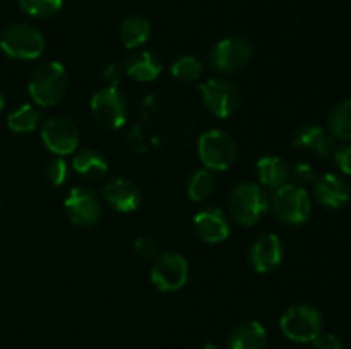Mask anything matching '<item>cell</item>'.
Segmentation results:
<instances>
[{
	"label": "cell",
	"mask_w": 351,
	"mask_h": 349,
	"mask_svg": "<svg viewBox=\"0 0 351 349\" xmlns=\"http://www.w3.org/2000/svg\"><path fill=\"white\" fill-rule=\"evenodd\" d=\"M269 209V194L257 181H240L228 195L230 216L242 226H254L261 222Z\"/></svg>",
	"instance_id": "6da1fadb"
},
{
	"label": "cell",
	"mask_w": 351,
	"mask_h": 349,
	"mask_svg": "<svg viewBox=\"0 0 351 349\" xmlns=\"http://www.w3.org/2000/svg\"><path fill=\"white\" fill-rule=\"evenodd\" d=\"M69 75L60 62H45L34 68L27 82V91L36 106L50 108L58 105L67 92Z\"/></svg>",
	"instance_id": "7a4b0ae2"
},
{
	"label": "cell",
	"mask_w": 351,
	"mask_h": 349,
	"mask_svg": "<svg viewBox=\"0 0 351 349\" xmlns=\"http://www.w3.org/2000/svg\"><path fill=\"white\" fill-rule=\"evenodd\" d=\"M254 57L252 41L242 34H233L219 40L208 55L213 70L223 75L237 74L250 64Z\"/></svg>",
	"instance_id": "3957f363"
},
{
	"label": "cell",
	"mask_w": 351,
	"mask_h": 349,
	"mask_svg": "<svg viewBox=\"0 0 351 349\" xmlns=\"http://www.w3.org/2000/svg\"><path fill=\"white\" fill-rule=\"evenodd\" d=\"M47 47L43 33L29 24H10L0 33V48L16 60H36Z\"/></svg>",
	"instance_id": "277c9868"
},
{
	"label": "cell",
	"mask_w": 351,
	"mask_h": 349,
	"mask_svg": "<svg viewBox=\"0 0 351 349\" xmlns=\"http://www.w3.org/2000/svg\"><path fill=\"white\" fill-rule=\"evenodd\" d=\"M271 211L285 224H304L312 214L311 195L304 187H298V185L288 181L283 187L273 190Z\"/></svg>",
	"instance_id": "5b68a950"
},
{
	"label": "cell",
	"mask_w": 351,
	"mask_h": 349,
	"mask_svg": "<svg viewBox=\"0 0 351 349\" xmlns=\"http://www.w3.org/2000/svg\"><path fill=\"white\" fill-rule=\"evenodd\" d=\"M197 156L206 170L226 171L237 159V144L223 129H209L199 137Z\"/></svg>",
	"instance_id": "8992f818"
},
{
	"label": "cell",
	"mask_w": 351,
	"mask_h": 349,
	"mask_svg": "<svg viewBox=\"0 0 351 349\" xmlns=\"http://www.w3.org/2000/svg\"><path fill=\"white\" fill-rule=\"evenodd\" d=\"M280 328L290 341L312 342L322 331V315L311 305H291L281 315Z\"/></svg>",
	"instance_id": "52a82bcc"
},
{
	"label": "cell",
	"mask_w": 351,
	"mask_h": 349,
	"mask_svg": "<svg viewBox=\"0 0 351 349\" xmlns=\"http://www.w3.org/2000/svg\"><path fill=\"white\" fill-rule=\"evenodd\" d=\"M201 99L209 113L218 118H228L240 105V91L230 79L213 77L199 86Z\"/></svg>",
	"instance_id": "ba28073f"
},
{
	"label": "cell",
	"mask_w": 351,
	"mask_h": 349,
	"mask_svg": "<svg viewBox=\"0 0 351 349\" xmlns=\"http://www.w3.org/2000/svg\"><path fill=\"white\" fill-rule=\"evenodd\" d=\"M189 281V262L182 253L163 252L151 267V283L163 293H175Z\"/></svg>",
	"instance_id": "9c48e42d"
},
{
	"label": "cell",
	"mask_w": 351,
	"mask_h": 349,
	"mask_svg": "<svg viewBox=\"0 0 351 349\" xmlns=\"http://www.w3.org/2000/svg\"><path fill=\"white\" fill-rule=\"evenodd\" d=\"M91 113L96 122L110 130H117L125 125L129 116L127 99L119 89L103 88L91 98Z\"/></svg>",
	"instance_id": "30bf717a"
},
{
	"label": "cell",
	"mask_w": 351,
	"mask_h": 349,
	"mask_svg": "<svg viewBox=\"0 0 351 349\" xmlns=\"http://www.w3.org/2000/svg\"><path fill=\"white\" fill-rule=\"evenodd\" d=\"M41 140L50 153L58 157L69 156L77 151L81 135L79 129L67 116H50L41 125Z\"/></svg>",
	"instance_id": "8fae6325"
},
{
	"label": "cell",
	"mask_w": 351,
	"mask_h": 349,
	"mask_svg": "<svg viewBox=\"0 0 351 349\" xmlns=\"http://www.w3.org/2000/svg\"><path fill=\"white\" fill-rule=\"evenodd\" d=\"M64 207L67 211L69 221L75 226H82V228L95 226L103 212L101 201L88 187L71 188L64 201Z\"/></svg>",
	"instance_id": "7c38bea8"
},
{
	"label": "cell",
	"mask_w": 351,
	"mask_h": 349,
	"mask_svg": "<svg viewBox=\"0 0 351 349\" xmlns=\"http://www.w3.org/2000/svg\"><path fill=\"white\" fill-rule=\"evenodd\" d=\"M283 255L285 248L280 236L274 233H266L261 235L250 246L249 262L257 274H269L281 266Z\"/></svg>",
	"instance_id": "4fadbf2b"
},
{
	"label": "cell",
	"mask_w": 351,
	"mask_h": 349,
	"mask_svg": "<svg viewBox=\"0 0 351 349\" xmlns=\"http://www.w3.org/2000/svg\"><path fill=\"white\" fill-rule=\"evenodd\" d=\"M297 149L305 151V153L315 154L319 157H332L336 147L339 146L338 139L331 135L328 129L315 123H307L302 125L291 139Z\"/></svg>",
	"instance_id": "5bb4252c"
},
{
	"label": "cell",
	"mask_w": 351,
	"mask_h": 349,
	"mask_svg": "<svg viewBox=\"0 0 351 349\" xmlns=\"http://www.w3.org/2000/svg\"><path fill=\"white\" fill-rule=\"evenodd\" d=\"M194 228L199 238L209 245L225 242L232 233L228 214L219 207H204L194 218Z\"/></svg>",
	"instance_id": "9a60e30c"
},
{
	"label": "cell",
	"mask_w": 351,
	"mask_h": 349,
	"mask_svg": "<svg viewBox=\"0 0 351 349\" xmlns=\"http://www.w3.org/2000/svg\"><path fill=\"white\" fill-rule=\"evenodd\" d=\"M103 198L113 211L129 214L141 205V190L129 178H110L103 185Z\"/></svg>",
	"instance_id": "2e32d148"
},
{
	"label": "cell",
	"mask_w": 351,
	"mask_h": 349,
	"mask_svg": "<svg viewBox=\"0 0 351 349\" xmlns=\"http://www.w3.org/2000/svg\"><path fill=\"white\" fill-rule=\"evenodd\" d=\"M314 195L321 205L328 209H339L350 201V187L345 178L335 173H324L315 178Z\"/></svg>",
	"instance_id": "e0dca14e"
},
{
	"label": "cell",
	"mask_w": 351,
	"mask_h": 349,
	"mask_svg": "<svg viewBox=\"0 0 351 349\" xmlns=\"http://www.w3.org/2000/svg\"><path fill=\"white\" fill-rule=\"evenodd\" d=\"M256 170L261 185L264 188L276 190V188L283 187L290 181V164L287 163V159L276 156V154H267V156L259 157Z\"/></svg>",
	"instance_id": "ac0fdd59"
},
{
	"label": "cell",
	"mask_w": 351,
	"mask_h": 349,
	"mask_svg": "<svg viewBox=\"0 0 351 349\" xmlns=\"http://www.w3.org/2000/svg\"><path fill=\"white\" fill-rule=\"evenodd\" d=\"M123 70L134 81L151 82L161 74L163 64H161V58L158 55H154L153 51L141 50L127 58L125 65H123Z\"/></svg>",
	"instance_id": "d6986e66"
},
{
	"label": "cell",
	"mask_w": 351,
	"mask_h": 349,
	"mask_svg": "<svg viewBox=\"0 0 351 349\" xmlns=\"http://www.w3.org/2000/svg\"><path fill=\"white\" fill-rule=\"evenodd\" d=\"M72 170L86 180H98L108 171V161L101 151L81 149L72 159Z\"/></svg>",
	"instance_id": "ffe728a7"
},
{
	"label": "cell",
	"mask_w": 351,
	"mask_h": 349,
	"mask_svg": "<svg viewBox=\"0 0 351 349\" xmlns=\"http://www.w3.org/2000/svg\"><path fill=\"white\" fill-rule=\"evenodd\" d=\"M267 342V332L259 322H245L240 324L230 334V349H264Z\"/></svg>",
	"instance_id": "44dd1931"
},
{
	"label": "cell",
	"mask_w": 351,
	"mask_h": 349,
	"mask_svg": "<svg viewBox=\"0 0 351 349\" xmlns=\"http://www.w3.org/2000/svg\"><path fill=\"white\" fill-rule=\"evenodd\" d=\"M120 41L129 50H137L149 41L151 23L143 16H130L122 21L119 29Z\"/></svg>",
	"instance_id": "7402d4cb"
},
{
	"label": "cell",
	"mask_w": 351,
	"mask_h": 349,
	"mask_svg": "<svg viewBox=\"0 0 351 349\" xmlns=\"http://www.w3.org/2000/svg\"><path fill=\"white\" fill-rule=\"evenodd\" d=\"M41 113L34 105H21L7 115V127L16 133H29L40 127Z\"/></svg>",
	"instance_id": "603a6c76"
},
{
	"label": "cell",
	"mask_w": 351,
	"mask_h": 349,
	"mask_svg": "<svg viewBox=\"0 0 351 349\" xmlns=\"http://www.w3.org/2000/svg\"><path fill=\"white\" fill-rule=\"evenodd\" d=\"M328 130L338 140H351V99L338 103L328 115Z\"/></svg>",
	"instance_id": "cb8c5ba5"
},
{
	"label": "cell",
	"mask_w": 351,
	"mask_h": 349,
	"mask_svg": "<svg viewBox=\"0 0 351 349\" xmlns=\"http://www.w3.org/2000/svg\"><path fill=\"white\" fill-rule=\"evenodd\" d=\"M215 177L209 170L194 171L187 181V195L192 202H204L215 190Z\"/></svg>",
	"instance_id": "d4e9b609"
},
{
	"label": "cell",
	"mask_w": 351,
	"mask_h": 349,
	"mask_svg": "<svg viewBox=\"0 0 351 349\" xmlns=\"http://www.w3.org/2000/svg\"><path fill=\"white\" fill-rule=\"evenodd\" d=\"M17 5L33 19H50L60 12L64 0H17Z\"/></svg>",
	"instance_id": "484cf974"
},
{
	"label": "cell",
	"mask_w": 351,
	"mask_h": 349,
	"mask_svg": "<svg viewBox=\"0 0 351 349\" xmlns=\"http://www.w3.org/2000/svg\"><path fill=\"white\" fill-rule=\"evenodd\" d=\"M170 72L178 81L194 82L197 79H201L204 67H202V62L197 57H194V55H184V57L177 58L171 64Z\"/></svg>",
	"instance_id": "4316f807"
},
{
	"label": "cell",
	"mask_w": 351,
	"mask_h": 349,
	"mask_svg": "<svg viewBox=\"0 0 351 349\" xmlns=\"http://www.w3.org/2000/svg\"><path fill=\"white\" fill-rule=\"evenodd\" d=\"M315 178H317V174L308 163H297L290 168V181L298 187L305 188V185L314 183Z\"/></svg>",
	"instance_id": "83f0119b"
},
{
	"label": "cell",
	"mask_w": 351,
	"mask_h": 349,
	"mask_svg": "<svg viewBox=\"0 0 351 349\" xmlns=\"http://www.w3.org/2000/svg\"><path fill=\"white\" fill-rule=\"evenodd\" d=\"M134 252L141 257V259H156L160 255V246L153 236L143 235L134 242Z\"/></svg>",
	"instance_id": "f1b7e54d"
},
{
	"label": "cell",
	"mask_w": 351,
	"mask_h": 349,
	"mask_svg": "<svg viewBox=\"0 0 351 349\" xmlns=\"http://www.w3.org/2000/svg\"><path fill=\"white\" fill-rule=\"evenodd\" d=\"M47 174H48V180L51 181L53 185L60 187L67 181L69 178V164L64 157H57V159L51 161L47 168Z\"/></svg>",
	"instance_id": "f546056e"
},
{
	"label": "cell",
	"mask_w": 351,
	"mask_h": 349,
	"mask_svg": "<svg viewBox=\"0 0 351 349\" xmlns=\"http://www.w3.org/2000/svg\"><path fill=\"white\" fill-rule=\"evenodd\" d=\"M332 157H335L336 164L343 173L351 174V144H341V146L336 147Z\"/></svg>",
	"instance_id": "4dcf8cb0"
},
{
	"label": "cell",
	"mask_w": 351,
	"mask_h": 349,
	"mask_svg": "<svg viewBox=\"0 0 351 349\" xmlns=\"http://www.w3.org/2000/svg\"><path fill=\"white\" fill-rule=\"evenodd\" d=\"M122 68L117 64L106 65V68L103 70V81L106 82V88H119V84L122 82Z\"/></svg>",
	"instance_id": "1f68e13d"
},
{
	"label": "cell",
	"mask_w": 351,
	"mask_h": 349,
	"mask_svg": "<svg viewBox=\"0 0 351 349\" xmlns=\"http://www.w3.org/2000/svg\"><path fill=\"white\" fill-rule=\"evenodd\" d=\"M312 342L314 349H343L341 341L335 334H319Z\"/></svg>",
	"instance_id": "d6a6232c"
},
{
	"label": "cell",
	"mask_w": 351,
	"mask_h": 349,
	"mask_svg": "<svg viewBox=\"0 0 351 349\" xmlns=\"http://www.w3.org/2000/svg\"><path fill=\"white\" fill-rule=\"evenodd\" d=\"M5 105H7L5 96H3L2 92H0V112H3V108H5Z\"/></svg>",
	"instance_id": "836d02e7"
},
{
	"label": "cell",
	"mask_w": 351,
	"mask_h": 349,
	"mask_svg": "<svg viewBox=\"0 0 351 349\" xmlns=\"http://www.w3.org/2000/svg\"><path fill=\"white\" fill-rule=\"evenodd\" d=\"M201 349H219L218 346H215V344H211V342H206L204 346H202Z\"/></svg>",
	"instance_id": "e575fe53"
}]
</instances>
